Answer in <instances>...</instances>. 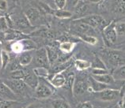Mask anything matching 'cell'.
Listing matches in <instances>:
<instances>
[{
	"instance_id": "41",
	"label": "cell",
	"mask_w": 125,
	"mask_h": 108,
	"mask_svg": "<svg viewBox=\"0 0 125 108\" xmlns=\"http://www.w3.org/2000/svg\"><path fill=\"white\" fill-rule=\"evenodd\" d=\"M67 2L71 6H76L78 3V0H67Z\"/></svg>"
},
{
	"instance_id": "25",
	"label": "cell",
	"mask_w": 125,
	"mask_h": 108,
	"mask_svg": "<svg viewBox=\"0 0 125 108\" xmlns=\"http://www.w3.org/2000/svg\"><path fill=\"white\" fill-rule=\"evenodd\" d=\"M8 68H9V70L10 72H14V71H17V70H21V66L22 65H21L20 62L19 60H14L10 62L9 64H8Z\"/></svg>"
},
{
	"instance_id": "28",
	"label": "cell",
	"mask_w": 125,
	"mask_h": 108,
	"mask_svg": "<svg viewBox=\"0 0 125 108\" xmlns=\"http://www.w3.org/2000/svg\"><path fill=\"white\" fill-rule=\"evenodd\" d=\"M80 37L83 39V40L84 41H85L86 43L90 44L91 45H95L97 44V39L95 38L94 36H93L91 35H87V34H83L80 36Z\"/></svg>"
},
{
	"instance_id": "32",
	"label": "cell",
	"mask_w": 125,
	"mask_h": 108,
	"mask_svg": "<svg viewBox=\"0 0 125 108\" xmlns=\"http://www.w3.org/2000/svg\"><path fill=\"white\" fill-rule=\"evenodd\" d=\"M35 72V73L37 75V77H48V69L44 68V67H39L33 70Z\"/></svg>"
},
{
	"instance_id": "23",
	"label": "cell",
	"mask_w": 125,
	"mask_h": 108,
	"mask_svg": "<svg viewBox=\"0 0 125 108\" xmlns=\"http://www.w3.org/2000/svg\"><path fill=\"white\" fill-rule=\"evenodd\" d=\"M74 82H75V74L74 73H71L67 75V81H66V84L64 86H66V88H68V89L72 90Z\"/></svg>"
},
{
	"instance_id": "9",
	"label": "cell",
	"mask_w": 125,
	"mask_h": 108,
	"mask_svg": "<svg viewBox=\"0 0 125 108\" xmlns=\"http://www.w3.org/2000/svg\"><path fill=\"white\" fill-rule=\"evenodd\" d=\"M88 87L87 84L83 81H75L74 84L72 88V93L75 96H79L81 95H83L87 91Z\"/></svg>"
},
{
	"instance_id": "42",
	"label": "cell",
	"mask_w": 125,
	"mask_h": 108,
	"mask_svg": "<svg viewBox=\"0 0 125 108\" xmlns=\"http://www.w3.org/2000/svg\"><path fill=\"white\" fill-rule=\"evenodd\" d=\"M26 108H42V107L37 103H32L30 105H29Z\"/></svg>"
},
{
	"instance_id": "13",
	"label": "cell",
	"mask_w": 125,
	"mask_h": 108,
	"mask_svg": "<svg viewBox=\"0 0 125 108\" xmlns=\"http://www.w3.org/2000/svg\"><path fill=\"white\" fill-rule=\"evenodd\" d=\"M95 80H97V81H99L101 83H103L105 84H113L115 79L113 75H110L108 73L106 74H103V75H98V76H95V75H92Z\"/></svg>"
},
{
	"instance_id": "15",
	"label": "cell",
	"mask_w": 125,
	"mask_h": 108,
	"mask_svg": "<svg viewBox=\"0 0 125 108\" xmlns=\"http://www.w3.org/2000/svg\"><path fill=\"white\" fill-rule=\"evenodd\" d=\"M46 49H47V51H48V56L49 63H50V64H55L56 63V62L58 61V58H59L58 52L55 51V49L53 47H48Z\"/></svg>"
},
{
	"instance_id": "10",
	"label": "cell",
	"mask_w": 125,
	"mask_h": 108,
	"mask_svg": "<svg viewBox=\"0 0 125 108\" xmlns=\"http://www.w3.org/2000/svg\"><path fill=\"white\" fill-rule=\"evenodd\" d=\"M66 81H67V77L63 75L62 72H61V73L54 74V76L51 79V84L55 88H61L65 85Z\"/></svg>"
},
{
	"instance_id": "38",
	"label": "cell",
	"mask_w": 125,
	"mask_h": 108,
	"mask_svg": "<svg viewBox=\"0 0 125 108\" xmlns=\"http://www.w3.org/2000/svg\"><path fill=\"white\" fill-rule=\"evenodd\" d=\"M55 3L59 9H62L67 4V0H55Z\"/></svg>"
},
{
	"instance_id": "44",
	"label": "cell",
	"mask_w": 125,
	"mask_h": 108,
	"mask_svg": "<svg viewBox=\"0 0 125 108\" xmlns=\"http://www.w3.org/2000/svg\"><path fill=\"white\" fill-rule=\"evenodd\" d=\"M8 1H17V0H8Z\"/></svg>"
},
{
	"instance_id": "7",
	"label": "cell",
	"mask_w": 125,
	"mask_h": 108,
	"mask_svg": "<svg viewBox=\"0 0 125 108\" xmlns=\"http://www.w3.org/2000/svg\"><path fill=\"white\" fill-rule=\"evenodd\" d=\"M25 74L23 81H25V84H27L29 87L35 89V88L37 87L39 82H40L37 75L35 73L34 71H32V70H25Z\"/></svg>"
},
{
	"instance_id": "43",
	"label": "cell",
	"mask_w": 125,
	"mask_h": 108,
	"mask_svg": "<svg viewBox=\"0 0 125 108\" xmlns=\"http://www.w3.org/2000/svg\"><path fill=\"white\" fill-rule=\"evenodd\" d=\"M101 0H90L91 2H94V3H97V2H99Z\"/></svg>"
},
{
	"instance_id": "16",
	"label": "cell",
	"mask_w": 125,
	"mask_h": 108,
	"mask_svg": "<svg viewBox=\"0 0 125 108\" xmlns=\"http://www.w3.org/2000/svg\"><path fill=\"white\" fill-rule=\"evenodd\" d=\"M113 76L115 80L125 81V65L120 66L113 72Z\"/></svg>"
},
{
	"instance_id": "1",
	"label": "cell",
	"mask_w": 125,
	"mask_h": 108,
	"mask_svg": "<svg viewBox=\"0 0 125 108\" xmlns=\"http://www.w3.org/2000/svg\"><path fill=\"white\" fill-rule=\"evenodd\" d=\"M97 99L102 101H113L117 99L120 96V91L113 88H108L99 92H94Z\"/></svg>"
},
{
	"instance_id": "35",
	"label": "cell",
	"mask_w": 125,
	"mask_h": 108,
	"mask_svg": "<svg viewBox=\"0 0 125 108\" xmlns=\"http://www.w3.org/2000/svg\"><path fill=\"white\" fill-rule=\"evenodd\" d=\"M106 73H108V71L105 69H93L92 70V75H95V76L103 75Z\"/></svg>"
},
{
	"instance_id": "31",
	"label": "cell",
	"mask_w": 125,
	"mask_h": 108,
	"mask_svg": "<svg viewBox=\"0 0 125 108\" xmlns=\"http://www.w3.org/2000/svg\"><path fill=\"white\" fill-rule=\"evenodd\" d=\"M1 60H2V69H4L10 63V57L9 54L6 51H2L1 52Z\"/></svg>"
},
{
	"instance_id": "20",
	"label": "cell",
	"mask_w": 125,
	"mask_h": 108,
	"mask_svg": "<svg viewBox=\"0 0 125 108\" xmlns=\"http://www.w3.org/2000/svg\"><path fill=\"white\" fill-rule=\"evenodd\" d=\"M20 41L21 42V44L23 45L24 52L34 50V49H36V47H37L34 42L32 41L31 40H29V39H23V40H21Z\"/></svg>"
},
{
	"instance_id": "2",
	"label": "cell",
	"mask_w": 125,
	"mask_h": 108,
	"mask_svg": "<svg viewBox=\"0 0 125 108\" xmlns=\"http://www.w3.org/2000/svg\"><path fill=\"white\" fill-rule=\"evenodd\" d=\"M3 82L17 95L24 92L27 86L24 81L19 79H9L4 81Z\"/></svg>"
},
{
	"instance_id": "8",
	"label": "cell",
	"mask_w": 125,
	"mask_h": 108,
	"mask_svg": "<svg viewBox=\"0 0 125 108\" xmlns=\"http://www.w3.org/2000/svg\"><path fill=\"white\" fill-rule=\"evenodd\" d=\"M104 36L107 40L112 44L116 43V41L117 40V32L116 30V24L113 21L110 25H108V26L104 28Z\"/></svg>"
},
{
	"instance_id": "40",
	"label": "cell",
	"mask_w": 125,
	"mask_h": 108,
	"mask_svg": "<svg viewBox=\"0 0 125 108\" xmlns=\"http://www.w3.org/2000/svg\"><path fill=\"white\" fill-rule=\"evenodd\" d=\"M0 7H1V11H5L6 9H7V2H6V0H1Z\"/></svg>"
},
{
	"instance_id": "27",
	"label": "cell",
	"mask_w": 125,
	"mask_h": 108,
	"mask_svg": "<svg viewBox=\"0 0 125 108\" xmlns=\"http://www.w3.org/2000/svg\"><path fill=\"white\" fill-rule=\"evenodd\" d=\"M29 23L30 22L29 21L27 18L23 17V18H20L18 19L17 21H16V25L21 28H26L29 26Z\"/></svg>"
},
{
	"instance_id": "29",
	"label": "cell",
	"mask_w": 125,
	"mask_h": 108,
	"mask_svg": "<svg viewBox=\"0 0 125 108\" xmlns=\"http://www.w3.org/2000/svg\"><path fill=\"white\" fill-rule=\"evenodd\" d=\"M116 30L120 36H125V22H118L116 24Z\"/></svg>"
},
{
	"instance_id": "6",
	"label": "cell",
	"mask_w": 125,
	"mask_h": 108,
	"mask_svg": "<svg viewBox=\"0 0 125 108\" xmlns=\"http://www.w3.org/2000/svg\"><path fill=\"white\" fill-rule=\"evenodd\" d=\"M0 95H1V99L13 101V102L17 100V94L14 93L4 82H2L0 84Z\"/></svg>"
},
{
	"instance_id": "45",
	"label": "cell",
	"mask_w": 125,
	"mask_h": 108,
	"mask_svg": "<svg viewBox=\"0 0 125 108\" xmlns=\"http://www.w3.org/2000/svg\"><path fill=\"white\" fill-rule=\"evenodd\" d=\"M124 49H125V47H124Z\"/></svg>"
},
{
	"instance_id": "36",
	"label": "cell",
	"mask_w": 125,
	"mask_h": 108,
	"mask_svg": "<svg viewBox=\"0 0 125 108\" xmlns=\"http://www.w3.org/2000/svg\"><path fill=\"white\" fill-rule=\"evenodd\" d=\"M0 24H1V31L5 32L6 29L8 28V24L6 21V18L4 17H1V20H0Z\"/></svg>"
},
{
	"instance_id": "30",
	"label": "cell",
	"mask_w": 125,
	"mask_h": 108,
	"mask_svg": "<svg viewBox=\"0 0 125 108\" xmlns=\"http://www.w3.org/2000/svg\"><path fill=\"white\" fill-rule=\"evenodd\" d=\"M87 9H88V5L84 4V3H80V4L78 3L76 8H75V14L78 15H82L85 14L87 11Z\"/></svg>"
},
{
	"instance_id": "26",
	"label": "cell",
	"mask_w": 125,
	"mask_h": 108,
	"mask_svg": "<svg viewBox=\"0 0 125 108\" xmlns=\"http://www.w3.org/2000/svg\"><path fill=\"white\" fill-rule=\"evenodd\" d=\"M25 72V70H19L14 72H11L10 73V75L11 79H19V80H23L24 79Z\"/></svg>"
},
{
	"instance_id": "5",
	"label": "cell",
	"mask_w": 125,
	"mask_h": 108,
	"mask_svg": "<svg viewBox=\"0 0 125 108\" xmlns=\"http://www.w3.org/2000/svg\"><path fill=\"white\" fill-rule=\"evenodd\" d=\"M36 62L37 64L40 65V67L48 68L50 63H49L47 49L41 47L36 51Z\"/></svg>"
},
{
	"instance_id": "37",
	"label": "cell",
	"mask_w": 125,
	"mask_h": 108,
	"mask_svg": "<svg viewBox=\"0 0 125 108\" xmlns=\"http://www.w3.org/2000/svg\"><path fill=\"white\" fill-rule=\"evenodd\" d=\"M13 103H14L13 101L1 99V103H0V108H10L11 107Z\"/></svg>"
},
{
	"instance_id": "39",
	"label": "cell",
	"mask_w": 125,
	"mask_h": 108,
	"mask_svg": "<svg viewBox=\"0 0 125 108\" xmlns=\"http://www.w3.org/2000/svg\"><path fill=\"white\" fill-rule=\"evenodd\" d=\"M78 108H93V105H92L90 102L86 101V102L79 103V105L78 106Z\"/></svg>"
},
{
	"instance_id": "17",
	"label": "cell",
	"mask_w": 125,
	"mask_h": 108,
	"mask_svg": "<svg viewBox=\"0 0 125 108\" xmlns=\"http://www.w3.org/2000/svg\"><path fill=\"white\" fill-rule=\"evenodd\" d=\"M52 108H71L69 103L64 99H53L51 102Z\"/></svg>"
},
{
	"instance_id": "18",
	"label": "cell",
	"mask_w": 125,
	"mask_h": 108,
	"mask_svg": "<svg viewBox=\"0 0 125 108\" xmlns=\"http://www.w3.org/2000/svg\"><path fill=\"white\" fill-rule=\"evenodd\" d=\"M114 11L118 14L125 13V0H116L113 5Z\"/></svg>"
},
{
	"instance_id": "12",
	"label": "cell",
	"mask_w": 125,
	"mask_h": 108,
	"mask_svg": "<svg viewBox=\"0 0 125 108\" xmlns=\"http://www.w3.org/2000/svg\"><path fill=\"white\" fill-rule=\"evenodd\" d=\"M90 81L91 89L93 90L94 92H99V91L108 89V88H110L108 87V84L101 83L99 81H97V80H95L93 77H91L90 78Z\"/></svg>"
},
{
	"instance_id": "21",
	"label": "cell",
	"mask_w": 125,
	"mask_h": 108,
	"mask_svg": "<svg viewBox=\"0 0 125 108\" xmlns=\"http://www.w3.org/2000/svg\"><path fill=\"white\" fill-rule=\"evenodd\" d=\"M75 66L78 69V70H87V69L90 68L92 66V64L88 61H85V60H82V59H78L75 61Z\"/></svg>"
},
{
	"instance_id": "14",
	"label": "cell",
	"mask_w": 125,
	"mask_h": 108,
	"mask_svg": "<svg viewBox=\"0 0 125 108\" xmlns=\"http://www.w3.org/2000/svg\"><path fill=\"white\" fill-rule=\"evenodd\" d=\"M18 60L20 62V63L22 66H25V65H28L30 64V63L32 60V56L30 54V52L25 51V52H22L21 54V55L18 58Z\"/></svg>"
},
{
	"instance_id": "3",
	"label": "cell",
	"mask_w": 125,
	"mask_h": 108,
	"mask_svg": "<svg viewBox=\"0 0 125 108\" xmlns=\"http://www.w3.org/2000/svg\"><path fill=\"white\" fill-rule=\"evenodd\" d=\"M81 21L85 23L88 25H90L91 28H100L103 27L105 25V21L104 19L100 15L93 14L85 17L81 19Z\"/></svg>"
},
{
	"instance_id": "4",
	"label": "cell",
	"mask_w": 125,
	"mask_h": 108,
	"mask_svg": "<svg viewBox=\"0 0 125 108\" xmlns=\"http://www.w3.org/2000/svg\"><path fill=\"white\" fill-rule=\"evenodd\" d=\"M53 95V91L48 84L40 81L37 87L35 88V96L38 99H46Z\"/></svg>"
},
{
	"instance_id": "34",
	"label": "cell",
	"mask_w": 125,
	"mask_h": 108,
	"mask_svg": "<svg viewBox=\"0 0 125 108\" xmlns=\"http://www.w3.org/2000/svg\"><path fill=\"white\" fill-rule=\"evenodd\" d=\"M90 28H91V27L90 25H88L83 22H82V24H80L79 26H78V30H79L80 32H83V34H86V32L90 31Z\"/></svg>"
},
{
	"instance_id": "11",
	"label": "cell",
	"mask_w": 125,
	"mask_h": 108,
	"mask_svg": "<svg viewBox=\"0 0 125 108\" xmlns=\"http://www.w3.org/2000/svg\"><path fill=\"white\" fill-rule=\"evenodd\" d=\"M25 17L28 18L30 24H34L35 22L38 21V19L41 17V14L37 8L32 7L29 8L27 11L25 12Z\"/></svg>"
},
{
	"instance_id": "24",
	"label": "cell",
	"mask_w": 125,
	"mask_h": 108,
	"mask_svg": "<svg viewBox=\"0 0 125 108\" xmlns=\"http://www.w3.org/2000/svg\"><path fill=\"white\" fill-rule=\"evenodd\" d=\"M11 50L16 54H21L22 52H24V48H23V45L20 40L16 41L15 43L12 44L11 45Z\"/></svg>"
},
{
	"instance_id": "19",
	"label": "cell",
	"mask_w": 125,
	"mask_h": 108,
	"mask_svg": "<svg viewBox=\"0 0 125 108\" xmlns=\"http://www.w3.org/2000/svg\"><path fill=\"white\" fill-rule=\"evenodd\" d=\"M74 44L71 43V42H63V43L60 44V49L62 53L68 54L74 50Z\"/></svg>"
},
{
	"instance_id": "22",
	"label": "cell",
	"mask_w": 125,
	"mask_h": 108,
	"mask_svg": "<svg viewBox=\"0 0 125 108\" xmlns=\"http://www.w3.org/2000/svg\"><path fill=\"white\" fill-rule=\"evenodd\" d=\"M54 14L55 17H57L58 18L61 19H66V18H70L72 14L71 12H69L67 10H63V9H58L54 12Z\"/></svg>"
},
{
	"instance_id": "33",
	"label": "cell",
	"mask_w": 125,
	"mask_h": 108,
	"mask_svg": "<svg viewBox=\"0 0 125 108\" xmlns=\"http://www.w3.org/2000/svg\"><path fill=\"white\" fill-rule=\"evenodd\" d=\"M92 66L94 67V69H105V70H106V68H105V65L103 63V62L98 58H95L94 62L93 63V64H92Z\"/></svg>"
}]
</instances>
